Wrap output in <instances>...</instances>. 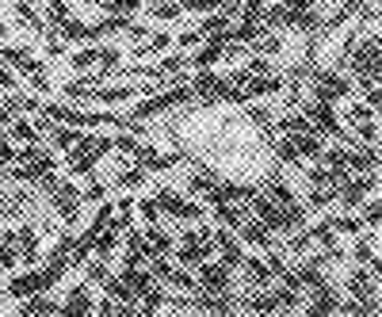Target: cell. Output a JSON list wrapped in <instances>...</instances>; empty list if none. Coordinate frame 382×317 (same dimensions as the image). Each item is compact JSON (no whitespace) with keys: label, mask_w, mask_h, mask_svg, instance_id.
I'll list each match as a JSON object with an SVG mask.
<instances>
[{"label":"cell","mask_w":382,"mask_h":317,"mask_svg":"<svg viewBox=\"0 0 382 317\" xmlns=\"http://www.w3.org/2000/svg\"><path fill=\"white\" fill-rule=\"evenodd\" d=\"M153 203L157 210H165V214H172V218H184V222H203V203H191V199H184L180 191H172V188H157L153 191Z\"/></svg>","instance_id":"obj_1"},{"label":"cell","mask_w":382,"mask_h":317,"mask_svg":"<svg viewBox=\"0 0 382 317\" xmlns=\"http://www.w3.org/2000/svg\"><path fill=\"white\" fill-rule=\"evenodd\" d=\"M0 58H4V61H12L16 69H20L23 77L31 80V88H39V92L50 88V80H46V69H42V65L35 61V58H27V50H23V46H0Z\"/></svg>","instance_id":"obj_2"},{"label":"cell","mask_w":382,"mask_h":317,"mask_svg":"<svg viewBox=\"0 0 382 317\" xmlns=\"http://www.w3.org/2000/svg\"><path fill=\"white\" fill-rule=\"evenodd\" d=\"M69 294H73V298H69L65 306H58V313H77V310H80V313H88V310H96V306L88 302V279H85V283H77Z\"/></svg>","instance_id":"obj_3"},{"label":"cell","mask_w":382,"mask_h":317,"mask_svg":"<svg viewBox=\"0 0 382 317\" xmlns=\"http://www.w3.org/2000/svg\"><path fill=\"white\" fill-rule=\"evenodd\" d=\"M0 88H16V77L4 69V65H0Z\"/></svg>","instance_id":"obj_4"}]
</instances>
